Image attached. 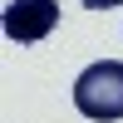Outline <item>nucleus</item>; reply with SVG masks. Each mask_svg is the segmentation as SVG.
Segmentation results:
<instances>
[{
    "label": "nucleus",
    "instance_id": "1",
    "mask_svg": "<svg viewBox=\"0 0 123 123\" xmlns=\"http://www.w3.org/2000/svg\"><path fill=\"white\" fill-rule=\"evenodd\" d=\"M74 108L94 123L123 118V59H98L74 79Z\"/></svg>",
    "mask_w": 123,
    "mask_h": 123
},
{
    "label": "nucleus",
    "instance_id": "2",
    "mask_svg": "<svg viewBox=\"0 0 123 123\" xmlns=\"http://www.w3.org/2000/svg\"><path fill=\"white\" fill-rule=\"evenodd\" d=\"M59 25V0H10L5 5V35L15 44H39Z\"/></svg>",
    "mask_w": 123,
    "mask_h": 123
},
{
    "label": "nucleus",
    "instance_id": "3",
    "mask_svg": "<svg viewBox=\"0 0 123 123\" xmlns=\"http://www.w3.org/2000/svg\"><path fill=\"white\" fill-rule=\"evenodd\" d=\"M89 10H113V5H123V0H84Z\"/></svg>",
    "mask_w": 123,
    "mask_h": 123
}]
</instances>
